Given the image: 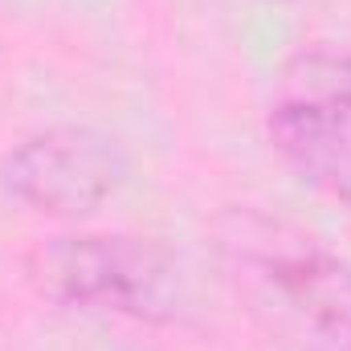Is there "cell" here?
Returning <instances> with one entry per match:
<instances>
[{
	"label": "cell",
	"instance_id": "1",
	"mask_svg": "<svg viewBox=\"0 0 351 351\" xmlns=\"http://www.w3.org/2000/svg\"><path fill=\"white\" fill-rule=\"evenodd\" d=\"M229 274L274 335L298 351H351V262L311 233L262 213H229L221 229Z\"/></svg>",
	"mask_w": 351,
	"mask_h": 351
},
{
	"label": "cell",
	"instance_id": "2",
	"mask_svg": "<svg viewBox=\"0 0 351 351\" xmlns=\"http://www.w3.org/2000/svg\"><path fill=\"white\" fill-rule=\"evenodd\" d=\"M33 286L78 311H106L147 323H168L180 315V278L172 258L127 233H74L45 241L33 262Z\"/></svg>",
	"mask_w": 351,
	"mask_h": 351
},
{
	"label": "cell",
	"instance_id": "3",
	"mask_svg": "<svg viewBox=\"0 0 351 351\" xmlns=\"http://www.w3.org/2000/svg\"><path fill=\"white\" fill-rule=\"evenodd\" d=\"M265 127L306 184L351 200V49L294 53L274 82Z\"/></svg>",
	"mask_w": 351,
	"mask_h": 351
},
{
	"label": "cell",
	"instance_id": "4",
	"mask_svg": "<svg viewBox=\"0 0 351 351\" xmlns=\"http://www.w3.org/2000/svg\"><path fill=\"white\" fill-rule=\"evenodd\" d=\"M123 147L94 127H49L21 139L4 164V192L45 217H90L102 208L127 180Z\"/></svg>",
	"mask_w": 351,
	"mask_h": 351
}]
</instances>
